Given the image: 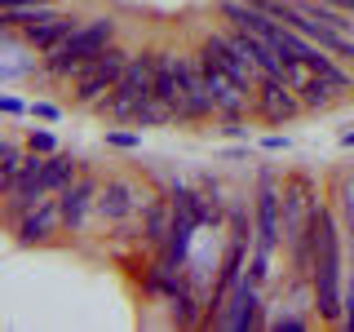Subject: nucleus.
<instances>
[{
	"instance_id": "nucleus-1",
	"label": "nucleus",
	"mask_w": 354,
	"mask_h": 332,
	"mask_svg": "<svg viewBox=\"0 0 354 332\" xmlns=\"http://www.w3.org/2000/svg\"><path fill=\"white\" fill-rule=\"evenodd\" d=\"M310 288H315L319 319L324 324H341V315H346V293H341V230H337V217L328 208H324V226H319V239H315Z\"/></svg>"
},
{
	"instance_id": "nucleus-2",
	"label": "nucleus",
	"mask_w": 354,
	"mask_h": 332,
	"mask_svg": "<svg viewBox=\"0 0 354 332\" xmlns=\"http://www.w3.org/2000/svg\"><path fill=\"white\" fill-rule=\"evenodd\" d=\"M252 221H257V239H252V266L248 275L257 284L270 279V252L283 243V191L274 186V173H261L257 199H252Z\"/></svg>"
},
{
	"instance_id": "nucleus-3",
	"label": "nucleus",
	"mask_w": 354,
	"mask_h": 332,
	"mask_svg": "<svg viewBox=\"0 0 354 332\" xmlns=\"http://www.w3.org/2000/svg\"><path fill=\"white\" fill-rule=\"evenodd\" d=\"M111 44H115V22L111 18H88L58 44V49L44 53V71L58 75V80H66V75L75 80V75L84 71V62L97 58V53L111 49Z\"/></svg>"
},
{
	"instance_id": "nucleus-4",
	"label": "nucleus",
	"mask_w": 354,
	"mask_h": 332,
	"mask_svg": "<svg viewBox=\"0 0 354 332\" xmlns=\"http://www.w3.org/2000/svg\"><path fill=\"white\" fill-rule=\"evenodd\" d=\"M155 98V53H133L124 75H120V84L111 89V93L97 102L106 120H120V124H133L138 120L142 102H151Z\"/></svg>"
},
{
	"instance_id": "nucleus-5",
	"label": "nucleus",
	"mask_w": 354,
	"mask_h": 332,
	"mask_svg": "<svg viewBox=\"0 0 354 332\" xmlns=\"http://www.w3.org/2000/svg\"><path fill=\"white\" fill-rule=\"evenodd\" d=\"M129 58H133V53H124L120 44H111V49H102L97 58H88L84 71L75 75V93H71V98H75L80 107H97V102L111 93V89L120 84V75H124Z\"/></svg>"
},
{
	"instance_id": "nucleus-6",
	"label": "nucleus",
	"mask_w": 354,
	"mask_h": 332,
	"mask_svg": "<svg viewBox=\"0 0 354 332\" xmlns=\"http://www.w3.org/2000/svg\"><path fill=\"white\" fill-rule=\"evenodd\" d=\"M199 58L213 62V66H221V71H230L239 84H248L252 93H257V84H261V66L239 49L230 31H213V36H204V44H199Z\"/></svg>"
},
{
	"instance_id": "nucleus-7",
	"label": "nucleus",
	"mask_w": 354,
	"mask_h": 332,
	"mask_svg": "<svg viewBox=\"0 0 354 332\" xmlns=\"http://www.w3.org/2000/svg\"><path fill=\"white\" fill-rule=\"evenodd\" d=\"M301 93H297L288 80L279 75H261L257 93H252V116L261 120V124H288V120L301 116Z\"/></svg>"
},
{
	"instance_id": "nucleus-8",
	"label": "nucleus",
	"mask_w": 354,
	"mask_h": 332,
	"mask_svg": "<svg viewBox=\"0 0 354 332\" xmlns=\"http://www.w3.org/2000/svg\"><path fill=\"white\" fill-rule=\"evenodd\" d=\"M217 328H230V332L261 328V284L252 279V275H243V279L230 288L226 306H221V315H217Z\"/></svg>"
},
{
	"instance_id": "nucleus-9",
	"label": "nucleus",
	"mask_w": 354,
	"mask_h": 332,
	"mask_svg": "<svg viewBox=\"0 0 354 332\" xmlns=\"http://www.w3.org/2000/svg\"><path fill=\"white\" fill-rule=\"evenodd\" d=\"M155 98L173 107L177 120H186V71H182V53H155Z\"/></svg>"
},
{
	"instance_id": "nucleus-10",
	"label": "nucleus",
	"mask_w": 354,
	"mask_h": 332,
	"mask_svg": "<svg viewBox=\"0 0 354 332\" xmlns=\"http://www.w3.org/2000/svg\"><path fill=\"white\" fill-rule=\"evenodd\" d=\"M58 230H66L62 204H58V195H44L40 204L14 226V235H18V243H49L53 235H58Z\"/></svg>"
},
{
	"instance_id": "nucleus-11",
	"label": "nucleus",
	"mask_w": 354,
	"mask_h": 332,
	"mask_svg": "<svg viewBox=\"0 0 354 332\" xmlns=\"http://www.w3.org/2000/svg\"><path fill=\"white\" fill-rule=\"evenodd\" d=\"M97 191H102V182H97L93 173H80L75 182H66L58 191V204H62V217H66V230H80L88 208H97Z\"/></svg>"
},
{
	"instance_id": "nucleus-12",
	"label": "nucleus",
	"mask_w": 354,
	"mask_h": 332,
	"mask_svg": "<svg viewBox=\"0 0 354 332\" xmlns=\"http://www.w3.org/2000/svg\"><path fill=\"white\" fill-rule=\"evenodd\" d=\"M138 208H147V199L138 195V186L124 182V177H106L102 191H97V213L106 221H124V217L138 213Z\"/></svg>"
},
{
	"instance_id": "nucleus-13",
	"label": "nucleus",
	"mask_w": 354,
	"mask_h": 332,
	"mask_svg": "<svg viewBox=\"0 0 354 332\" xmlns=\"http://www.w3.org/2000/svg\"><path fill=\"white\" fill-rule=\"evenodd\" d=\"M173 235V199L169 195H155L147 204V243H155V248H164Z\"/></svg>"
},
{
	"instance_id": "nucleus-14",
	"label": "nucleus",
	"mask_w": 354,
	"mask_h": 332,
	"mask_svg": "<svg viewBox=\"0 0 354 332\" xmlns=\"http://www.w3.org/2000/svg\"><path fill=\"white\" fill-rule=\"evenodd\" d=\"M75 177H80V160H75L71 151H53L49 160H44V186H49V195H58Z\"/></svg>"
},
{
	"instance_id": "nucleus-15",
	"label": "nucleus",
	"mask_w": 354,
	"mask_h": 332,
	"mask_svg": "<svg viewBox=\"0 0 354 332\" xmlns=\"http://www.w3.org/2000/svg\"><path fill=\"white\" fill-rule=\"evenodd\" d=\"M297 93H301V107H306V111H328L341 93H346V89H337V84L328 80V75H319V71H315L301 89H297Z\"/></svg>"
},
{
	"instance_id": "nucleus-16",
	"label": "nucleus",
	"mask_w": 354,
	"mask_h": 332,
	"mask_svg": "<svg viewBox=\"0 0 354 332\" xmlns=\"http://www.w3.org/2000/svg\"><path fill=\"white\" fill-rule=\"evenodd\" d=\"M169 302H173V319L182 328H204V315H199V302L191 297V288H182V293L169 297Z\"/></svg>"
},
{
	"instance_id": "nucleus-17",
	"label": "nucleus",
	"mask_w": 354,
	"mask_h": 332,
	"mask_svg": "<svg viewBox=\"0 0 354 332\" xmlns=\"http://www.w3.org/2000/svg\"><path fill=\"white\" fill-rule=\"evenodd\" d=\"M22 164H27L22 147H18L14 138H5V142H0V186H5V182H14V177L22 173Z\"/></svg>"
},
{
	"instance_id": "nucleus-18",
	"label": "nucleus",
	"mask_w": 354,
	"mask_h": 332,
	"mask_svg": "<svg viewBox=\"0 0 354 332\" xmlns=\"http://www.w3.org/2000/svg\"><path fill=\"white\" fill-rule=\"evenodd\" d=\"M27 151L31 155H53V151H58V142H53L49 129H31L27 133Z\"/></svg>"
},
{
	"instance_id": "nucleus-19",
	"label": "nucleus",
	"mask_w": 354,
	"mask_h": 332,
	"mask_svg": "<svg viewBox=\"0 0 354 332\" xmlns=\"http://www.w3.org/2000/svg\"><path fill=\"white\" fill-rule=\"evenodd\" d=\"M270 328H274V332H301V328H310V319L297 315V310H283L279 319H270Z\"/></svg>"
},
{
	"instance_id": "nucleus-20",
	"label": "nucleus",
	"mask_w": 354,
	"mask_h": 332,
	"mask_svg": "<svg viewBox=\"0 0 354 332\" xmlns=\"http://www.w3.org/2000/svg\"><path fill=\"white\" fill-rule=\"evenodd\" d=\"M106 147H115V151H138L142 138H138V133H124V129H106Z\"/></svg>"
},
{
	"instance_id": "nucleus-21",
	"label": "nucleus",
	"mask_w": 354,
	"mask_h": 332,
	"mask_svg": "<svg viewBox=\"0 0 354 332\" xmlns=\"http://www.w3.org/2000/svg\"><path fill=\"white\" fill-rule=\"evenodd\" d=\"M350 235H354V226H350ZM341 328L354 332V279H350V288H346V315H341Z\"/></svg>"
},
{
	"instance_id": "nucleus-22",
	"label": "nucleus",
	"mask_w": 354,
	"mask_h": 332,
	"mask_svg": "<svg viewBox=\"0 0 354 332\" xmlns=\"http://www.w3.org/2000/svg\"><path fill=\"white\" fill-rule=\"evenodd\" d=\"M0 9H53V0H0Z\"/></svg>"
},
{
	"instance_id": "nucleus-23",
	"label": "nucleus",
	"mask_w": 354,
	"mask_h": 332,
	"mask_svg": "<svg viewBox=\"0 0 354 332\" xmlns=\"http://www.w3.org/2000/svg\"><path fill=\"white\" fill-rule=\"evenodd\" d=\"M0 111H5V116H22V111H31V107L22 102V98H14V93H5V98H0Z\"/></svg>"
},
{
	"instance_id": "nucleus-24",
	"label": "nucleus",
	"mask_w": 354,
	"mask_h": 332,
	"mask_svg": "<svg viewBox=\"0 0 354 332\" xmlns=\"http://www.w3.org/2000/svg\"><path fill=\"white\" fill-rule=\"evenodd\" d=\"M62 111L53 107V102H31V120H58Z\"/></svg>"
},
{
	"instance_id": "nucleus-25",
	"label": "nucleus",
	"mask_w": 354,
	"mask_h": 332,
	"mask_svg": "<svg viewBox=\"0 0 354 332\" xmlns=\"http://www.w3.org/2000/svg\"><path fill=\"white\" fill-rule=\"evenodd\" d=\"M261 147H266V151H288V147H292V138H283V133H270V138H261Z\"/></svg>"
},
{
	"instance_id": "nucleus-26",
	"label": "nucleus",
	"mask_w": 354,
	"mask_h": 332,
	"mask_svg": "<svg viewBox=\"0 0 354 332\" xmlns=\"http://www.w3.org/2000/svg\"><path fill=\"white\" fill-rule=\"evenodd\" d=\"M221 133H226V138H248L243 120H221Z\"/></svg>"
},
{
	"instance_id": "nucleus-27",
	"label": "nucleus",
	"mask_w": 354,
	"mask_h": 332,
	"mask_svg": "<svg viewBox=\"0 0 354 332\" xmlns=\"http://www.w3.org/2000/svg\"><path fill=\"white\" fill-rule=\"evenodd\" d=\"M341 147H354V129H350V133H341Z\"/></svg>"
},
{
	"instance_id": "nucleus-28",
	"label": "nucleus",
	"mask_w": 354,
	"mask_h": 332,
	"mask_svg": "<svg viewBox=\"0 0 354 332\" xmlns=\"http://www.w3.org/2000/svg\"><path fill=\"white\" fill-rule=\"evenodd\" d=\"M297 5H301V0H297Z\"/></svg>"
}]
</instances>
